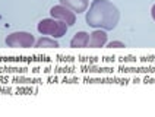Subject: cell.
<instances>
[{
  "mask_svg": "<svg viewBox=\"0 0 155 117\" xmlns=\"http://www.w3.org/2000/svg\"><path fill=\"white\" fill-rule=\"evenodd\" d=\"M120 19V12L108 0H94L86 13V24L92 28L114 29Z\"/></svg>",
  "mask_w": 155,
  "mask_h": 117,
  "instance_id": "6da1fadb",
  "label": "cell"
},
{
  "mask_svg": "<svg viewBox=\"0 0 155 117\" xmlns=\"http://www.w3.org/2000/svg\"><path fill=\"white\" fill-rule=\"evenodd\" d=\"M38 31L43 34V35H50L53 38H60L63 37L66 31H68V25L63 22V21H59L56 18H51V19H43L40 24H38Z\"/></svg>",
  "mask_w": 155,
  "mask_h": 117,
  "instance_id": "7a4b0ae2",
  "label": "cell"
},
{
  "mask_svg": "<svg viewBox=\"0 0 155 117\" xmlns=\"http://www.w3.org/2000/svg\"><path fill=\"white\" fill-rule=\"evenodd\" d=\"M6 44L8 47H12V48H31L35 44V40L32 34L19 31V32L10 34L6 38Z\"/></svg>",
  "mask_w": 155,
  "mask_h": 117,
  "instance_id": "3957f363",
  "label": "cell"
},
{
  "mask_svg": "<svg viewBox=\"0 0 155 117\" xmlns=\"http://www.w3.org/2000/svg\"><path fill=\"white\" fill-rule=\"evenodd\" d=\"M50 13H51L53 18H56V19H59V21H63L68 26L75 25V22H76V15H75V12L70 10L69 8H66V6H63V5L53 6L51 10H50Z\"/></svg>",
  "mask_w": 155,
  "mask_h": 117,
  "instance_id": "277c9868",
  "label": "cell"
},
{
  "mask_svg": "<svg viewBox=\"0 0 155 117\" xmlns=\"http://www.w3.org/2000/svg\"><path fill=\"white\" fill-rule=\"evenodd\" d=\"M107 42V34L101 31V29H95L94 32L89 35V42L88 45L91 48H100Z\"/></svg>",
  "mask_w": 155,
  "mask_h": 117,
  "instance_id": "5b68a950",
  "label": "cell"
},
{
  "mask_svg": "<svg viewBox=\"0 0 155 117\" xmlns=\"http://www.w3.org/2000/svg\"><path fill=\"white\" fill-rule=\"evenodd\" d=\"M60 3L76 13H82L88 8V0H60Z\"/></svg>",
  "mask_w": 155,
  "mask_h": 117,
  "instance_id": "8992f818",
  "label": "cell"
},
{
  "mask_svg": "<svg viewBox=\"0 0 155 117\" xmlns=\"http://www.w3.org/2000/svg\"><path fill=\"white\" fill-rule=\"evenodd\" d=\"M88 42H89V34H86L85 31H81V32L75 34V37L72 38L70 47H73V48H85V47H88Z\"/></svg>",
  "mask_w": 155,
  "mask_h": 117,
  "instance_id": "52a82bcc",
  "label": "cell"
},
{
  "mask_svg": "<svg viewBox=\"0 0 155 117\" xmlns=\"http://www.w3.org/2000/svg\"><path fill=\"white\" fill-rule=\"evenodd\" d=\"M35 47H38V48H57L59 42L56 40H50V38L44 37V38H41V40H38L35 42Z\"/></svg>",
  "mask_w": 155,
  "mask_h": 117,
  "instance_id": "ba28073f",
  "label": "cell"
},
{
  "mask_svg": "<svg viewBox=\"0 0 155 117\" xmlns=\"http://www.w3.org/2000/svg\"><path fill=\"white\" fill-rule=\"evenodd\" d=\"M108 47L110 48H121V47H124V44L121 41H111L108 44Z\"/></svg>",
  "mask_w": 155,
  "mask_h": 117,
  "instance_id": "9c48e42d",
  "label": "cell"
},
{
  "mask_svg": "<svg viewBox=\"0 0 155 117\" xmlns=\"http://www.w3.org/2000/svg\"><path fill=\"white\" fill-rule=\"evenodd\" d=\"M151 13H152V18H154V21H155V5L152 6V10H151Z\"/></svg>",
  "mask_w": 155,
  "mask_h": 117,
  "instance_id": "30bf717a",
  "label": "cell"
}]
</instances>
